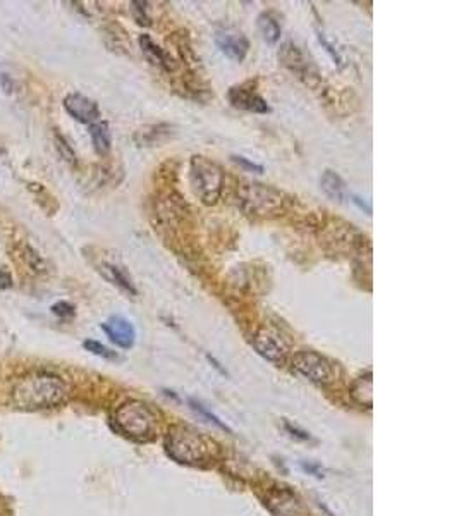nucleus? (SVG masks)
Masks as SVG:
<instances>
[{"label": "nucleus", "instance_id": "nucleus-1", "mask_svg": "<svg viewBox=\"0 0 459 516\" xmlns=\"http://www.w3.org/2000/svg\"><path fill=\"white\" fill-rule=\"evenodd\" d=\"M68 392V385L61 377L47 372H35L16 382L13 404L25 412H38L64 403Z\"/></svg>", "mask_w": 459, "mask_h": 516}, {"label": "nucleus", "instance_id": "nucleus-2", "mask_svg": "<svg viewBox=\"0 0 459 516\" xmlns=\"http://www.w3.org/2000/svg\"><path fill=\"white\" fill-rule=\"evenodd\" d=\"M190 186L195 196L205 205L217 203L224 190L221 165L209 157L193 155L190 160Z\"/></svg>", "mask_w": 459, "mask_h": 516}, {"label": "nucleus", "instance_id": "nucleus-3", "mask_svg": "<svg viewBox=\"0 0 459 516\" xmlns=\"http://www.w3.org/2000/svg\"><path fill=\"white\" fill-rule=\"evenodd\" d=\"M238 205L248 215L274 217L284 210L286 195L276 188L260 183H243L238 188Z\"/></svg>", "mask_w": 459, "mask_h": 516}, {"label": "nucleus", "instance_id": "nucleus-4", "mask_svg": "<svg viewBox=\"0 0 459 516\" xmlns=\"http://www.w3.org/2000/svg\"><path fill=\"white\" fill-rule=\"evenodd\" d=\"M114 421L124 436L131 439H147L155 428V416L141 401H128L114 413Z\"/></svg>", "mask_w": 459, "mask_h": 516}, {"label": "nucleus", "instance_id": "nucleus-5", "mask_svg": "<svg viewBox=\"0 0 459 516\" xmlns=\"http://www.w3.org/2000/svg\"><path fill=\"white\" fill-rule=\"evenodd\" d=\"M293 368L315 384H331L337 376L334 364L317 352H300L294 354Z\"/></svg>", "mask_w": 459, "mask_h": 516}, {"label": "nucleus", "instance_id": "nucleus-6", "mask_svg": "<svg viewBox=\"0 0 459 516\" xmlns=\"http://www.w3.org/2000/svg\"><path fill=\"white\" fill-rule=\"evenodd\" d=\"M167 451L174 460L181 463L203 462L209 455L207 446L190 432H174L167 439Z\"/></svg>", "mask_w": 459, "mask_h": 516}, {"label": "nucleus", "instance_id": "nucleus-7", "mask_svg": "<svg viewBox=\"0 0 459 516\" xmlns=\"http://www.w3.org/2000/svg\"><path fill=\"white\" fill-rule=\"evenodd\" d=\"M253 348L260 356L274 361V364H282L289 354V346L284 341V337L277 330L269 329V327H264L255 334Z\"/></svg>", "mask_w": 459, "mask_h": 516}, {"label": "nucleus", "instance_id": "nucleus-8", "mask_svg": "<svg viewBox=\"0 0 459 516\" xmlns=\"http://www.w3.org/2000/svg\"><path fill=\"white\" fill-rule=\"evenodd\" d=\"M215 43L224 55L236 62H243L250 52V40L236 28H221L215 33Z\"/></svg>", "mask_w": 459, "mask_h": 516}, {"label": "nucleus", "instance_id": "nucleus-9", "mask_svg": "<svg viewBox=\"0 0 459 516\" xmlns=\"http://www.w3.org/2000/svg\"><path fill=\"white\" fill-rule=\"evenodd\" d=\"M64 109L74 121L81 124L92 126L100 119V107L97 102L81 93H69L64 98Z\"/></svg>", "mask_w": 459, "mask_h": 516}, {"label": "nucleus", "instance_id": "nucleus-10", "mask_svg": "<svg viewBox=\"0 0 459 516\" xmlns=\"http://www.w3.org/2000/svg\"><path fill=\"white\" fill-rule=\"evenodd\" d=\"M227 98H229L231 105L239 110H245V112H253V114H269L270 105L267 104V100L262 95H258L255 90L246 88L245 85L241 86H233L227 93Z\"/></svg>", "mask_w": 459, "mask_h": 516}, {"label": "nucleus", "instance_id": "nucleus-11", "mask_svg": "<svg viewBox=\"0 0 459 516\" xmlns=\"http://www.w3.org/2000/svg\"><path fill=\"white\" fill-rule=\"evenodd\" d=\"M102 330L109 336L114 344H117L119 348L129 349L133 348L136 341V329L128 318L121 317V315H112L109 320H105L102 324Z\"/></svg>", "mask_w": 459, "mask_h": 516}, {"label": "nucleus", "instance_id": "nucleus-12", "mask_svg": "<svg viewBox=\"0 0 459 516\" xmlns=\"http://www.w3.org/2000/svg\"><path fill=\"white\" fill-rule=\"evenodd\" d=\"M95 267H97L98 274H100L105 281H109L111 284L119 287L123 293L129 294V296H136V294H138V289H136L135 282L131 281V277L128 275V272H126L121 265L104 260V262H98Z\"/></svg>", "mask_w": 459, "mask_h": 516}, {"label": "nucleus", "instance_id": "nucleus-13", "mask_svg": "<svg viewBox=\"0 0 459 516\" xmlns=\"http://www.w3.org/2000/svg\"><path fill=\"white\" fill-rule=\"evenodd\" d=\"M138 43L141 54L147 57V61L150 62V64L157 66V68L164 71H172V68H174V66H172V59L169 57V54L162 49V47H159L152 40L150 35H140Z\"/></svg>", "mask_w": 459, "mask_h": 516}, {"label": "nucleus", "instance_id": "nucleus-14", "mask_svg": "<svg viewBox=\"0 0 459 516\" xmlns=\"http://www.w3.org/2000/svg\"><path fill=\"white\" fill-rule=\"evenodd\" d=\"M320 190L325 193L327 198L334 200V202H337V203H343L348 196V188H346V183H344V179L337 174V172L331 171V169H327V171L322 174Z\"/></svg>", "mask_w": 459, "mask_h": 516}, {"label": "nucleus", "instance_id": "nucleus-15", "mask_svg": "<svg viewBox=\"0 0 459 516\" xmlns=\"http://www.w3.org/2000/svg\"><path fill=\"white\" fill-rule=\"evenodd\" d=\"M258 31H260L262 38L269 43V45H276L281 40L282 26L279 19L274 16V13H262L257 19Z\"/></svg>", "mask_w": 459, "mask_h": 516}, {"label": "nucleus", "instance_id": "nucleus-16", "mask_svg": "<svg viewBox=\"0 0 459 516\" xmlns=\"http://www.w3.org/2000/svg\"><path fill=\"white\" fill-rule=\"evenodd\" d=\"M90 138H92L93 148H95L98 155H107V153L111 152L112 136L107 123L98 121V123L90 126Z\"/></svg>", "mask_w": 459, "mask_h": 516}, {"label": "nucleus", "instance_id": "nucleus-17", "mask_svg": "<svg viewBox=\"0 0 459 516\" xmlns=\"http://www.w3.org/2000/svg\"><path fill=\"white\" fill-rule=\"evenodd\" d=\"M351 396L363 407H372V372L365 373L353 384Z\"/></svg>", "mask_w": 459, "mask_h": 516}, {"label": "nucleus", "instance_id": "nucleus-18", "mask_svg": "<svg viewBox=\"0 0 459 516\" xmlns=\"http://www.w3.org/2000/svg\"><path fill=\"white\" fill-rule=\"evenodd\" d=\"M169 131H171V126L169 124H159V126H150V128L140 129L136 133V141L140 143V147H150V145L160 143L159 136H167Z\"/></svg>", "mask_w": 459, "mask_h": 516}, {"label": "nucleus", "instance_id": "nucleus-19", "mask_svg": "<svg viewBox=\"0 0 459 516\" xmlns=\"http://www.w3.org/2000/svg\"><path fill=\"white\" fill-rule=\"evenodd\" d=\"M85 349L86 352H90L92 354H97V356H102L105 358V360H117V353L112 352V349H109L107 346H104L102 342H98L95 340H86L83 342Z\"/></svg>", "mask_w": 459, "mask_h": 516}, {"label": "nucleus", "instance_id": "nucleus-20", "mask_svg": "<svg viewBox=\"0 0 459 516\" xmlns=\"http://www.w3.org/2000/svg\"><path fill=\"white\" fill-rule=\"evenodd\" d=\"M56 145L59 153H61V157L66 160V162L76 164V153H74V150L69 147V143L64 140V136L56 135Z\"/></svg>", "mask_w": 459, "mask_h": 516}, {"label": "nucleus", "instance_id": "nucleus-21", "mask_svg": "<svg viewBox=\"0 0 459 516\" xmlns=\"http://www.w3.org/2000/svg\"><path fill=\"white\" fill-rule=\"evenodd\" d=\"M52 313L59 318H71L76 315V306L69 301H57L56 305H52Z\"/></svg>", "mask_w": 459, "mask_h": 516}, {"label": "nucleus", "instance_id": "nucleus-22", "mask_svg": "<svg viewBox=\"0 0 459 516\" xmlns=\"http://www.w3.org/2000/svg\"><path fill=\"white\" fill-rule=\"evenodd\" d=\"M131 6L136 23H138V25L150 26V18H148L147 14V2H131Z\"/></svg>", "mask_w": 459, "mask_h": 516}, {"label": "nucleus", "instance_id": "nucleus-23", "mask_svg": "<svg viewBox=\"0 0 459 516\" xmlns=\"http://www.w3.org/2000/svg\"><path fill=\"white\" fill-rule=\"evenodd\" d=\"M190 404H191V407H193V409H196V412H198V413H202V415H203V416H207V419H209L210 421H214V424H215V425H217V427H221V428H224V431H229V432H231V428H229V427H227V425H226V424H222V421H221V420H219V416H215V415H214V413H210V412H209V409H207L205 407H203V404L196 403V401H193V400H191V401H190Z\"/></svg>", "mask_w": 459, "mask_h": 516}, {"label": "nucleus", "instance_id": "nucleus-24", "mask_svg": "<svg viewBox=\"0 0 459 516\" xmlns=\"http://www.w3.org/2000/svg\"><path fill=\"white\" fill-rule=\"evenodd\" d=\"M231 159H233L234 162H236L238 165H241V167L248 169V171H251V172H258V174H260V172H264V165H260V164H257V162H251V160L246 159V157H243V155H233V157H231Z\"/></svg>", "mask_w": 459, "mask_h": 516}, {"label": "nucleus", "instance_id": "nucleus-25", "mask_svg": "<svg viewBox=\"0 0 459 516\" xmlns=\"http://www.w3.org/2000/svg\"><path fill=\"white\" fill-rule=\"evenodd\" d=\"M319 40H320L322 45L325 47V50H327V52L331 54V57L334 59V62H337V64H341V62H343V61H341V55H339V52H337V50L334 49V45H332V43L329 42L327 38H325V35H324V33H320V31H319Z\"/></svg>", "mask_w": 459, "mask_h": 516}, {"label": "nucleus", "instance_id": "nucleus-26", "mask_svg": "<svg viewBox=\"0 0 459 516\" xmlns=\"http://www.w3.org/2000/svg\"><path fill=\"white\" fill-rule=\"evenodd\" d=\"M13 275L7 270L0 269V289H9V287H13Z\"/></svg>", "mask_w": 459, "mask_h": 516}]
</instances>
